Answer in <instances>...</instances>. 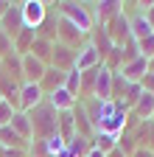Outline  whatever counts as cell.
Listing matches in <instances>:
<instances>
[{"instance_id":"cell-1","label":"cell","mask_w":154,"mask_h":157,"mask_svg":"<svg viewBox=\"0 0 154 157\" xmlns=\"http://www.w3.org/2000/svg\"><path fill=\"white\" fill-rule=\"evenodd\" d=\"M28 118H31V129L39 135V137H53L56 135V109L48 104V101H42L39 107H34L31 112H28Z\"/></svg>"},{"instance_id":"cell-2","label":"cell","mask_w":154,"mask_h":157,"mask_svg":"<svg viewBox=\"0 0 154 157\" xmlns=\"http://www.w3.org/2000/svg\"><path fill=\"white\" fill-rule=\"evenodd\" d=\"M59 14H62V20H67L70 25H76L84 36L92 31V11H90V3H59Z\"/></svg>"},{"instance_id":"cell-3","label":"cell","mask_w":154,"mask_h":157,"mask_svg":"<svg viewBox=\"0 0 154 157\" xmlns=\"http://www.w3.org/2000/svg\"><path fill=\"white\" fill-rule=\"evenodd\" d=\"M20 14H23V25L25 28H39L48 17V3H39V0H28V3H20Z\"/></svg>"},{"instance_id":"cell-4","label":"cell","mask_w":154,"mask_h":157,"mask_svg":"<svg viewBox=\"0 0 154 157\" xmlns=\"http://www.w3.org/2000/svg\"><path fill=\"white\" fill-rule=\"evenodd\" d=\"M25 25H23V14H20V6H11L9 3V9L0 14V31H3L11 42H14V36L20 34Z\"/></svg>"},{"instance_id":"cell-5","label":"cell","mask_w":154,"mask_h":157,"mask_svg":"<svg viewBox=\"0 0 154 157\" xmlns=\"http://www.w3.org/2000/svg\"><path fill=\"white\" fill-rule=\"evenodd\" d=\"M109 25L112 28H107V34H109V39H112V45H118V48H123L126 42H132V31H129V17L121 11L118 17H112L109 20Z\"/></svg>"},{"instance_id":"cell-6","label":"cell","mask_w":154,"mask_h":157,"mask_svg":"<svg viewBox=\"0 0 154 157\" xmlns=\"http://www.w3.org/2000/svg\"><path fill=\"white\" fill-rule=\"evenodd\" d=\"M45 101V93L39 90V84H31V82H23L20 84V109L23 112H31L34 107H39Z\"/></svg>"},{"instance_id":"cell-7","label":"cell","mask_w":154,"mask_h":157,"mask_svg":"<svg viewBox=\"0 0 154 157\" xmlns=\"http://www.w3.org/2000/svg\"><path fill=\"white\" fill-rule=\"evenodd\" d=\"M92 95L98 101H112V70L107 65H98V76H95Z\"/></svg>"},{"instance_id":"cell-8","label":"cell","mask_w":154,"mask_h":157,"mask_svg":"<svg viewBox=\"0 0 154 157\" xmlns=\"http://www.w3.org/2000/svg\"><path fill=\"white\" fill-rule=\"evenodd\" d=\"M98 65H104V62H101L98 51L92 48V42H87V45H81L79 51H76V70H79V73L92 70V67H98Z\"/></svg>"},{"instance_id":"cell-9","label":"cell","mask_w":154,"mask_h":157,"mask_svg":"<svg viewBox=\"0 0 154 157\" xmlns=\"http://www.w3.org/2000/svg\"><path fill=\"white\" fill-rule=\"evenodd\" d=\"M51 67H56V70H73L76 67V51H70V48H65L62 42H53V56H51Z\"/></svg>"},{"instance_id":"cell-10","label":"cell","mask_w":154,"mask_h":157,"mask_svg":"<svg viewBox=\"0 0 154 157\" xmlns=\"http://www.w3.org/2000/svg\"><path fill=\"white\" fill-rule=\"evenodd\" d=\"M115 73H121L129 84H140V78L148 73V59H143V56H137V59H132L129 65H123L121 70H115Z\"/></svg>"},{"instance_id":"cell-11","label":"cell","mask_w":154,"mask_h":157,"mask_svg":"<svg viewBox=\"0 0 154 157\" xmlns=\"http://www.w3.org/2000/svg\"><path fill=\"white\" fill-rule=\"evenodd\" d=\"M48 65L39 62V59H34L31 53L23 56V82H31V84H39V78L45 76Z\"/></svg>"},{"instance_id":"cell-12","label":"cell","mask_w":154,"mask_h":157,"mask_svg":"<svg viewBox=\"0 0 154 157\" xmlns=\"http://www.w3.org/2000/svg\"><path fill=\"white\" fill-rule=\"evenodd\" d=\"M56 36H62V45L70 48V51H76V48H79V42L84 39V34L76 28V25H70L67 20H62V17H59V25H56Z\"/></svg>"},{"instance_id":"cell-13","label":"cell","mask_w":154,"mask_h":157,"mask_svg":"<svg viewBox=\"0 0 154 157\" xmlns=\"http://www.w3.org/2000/svg\"><path fill=\"white\" fill-rule=\"evenodd\" d=\"M65 78H67L65 70H56V67L48 65L45 76L39 78V90H42L45 95H51V93H56V90H62V87H65Z\"/></svg>"},{"instance_id":"cell-14","label":"cell","mask_w":154,"mask_h":157,"mask_svg":"<svg viewBox=\"0 0 154 157\" xmlns=\"http://www.w3.org/2000/svg\"><path fill=\"white\" fill-rule=\"evenodd\" d=\"M56 135H59L65 143L70 137H76V115H73V109L56 112Z\"/></svg>"},{"instance_id":"cell-15","label":"cell","mask_w":154,"mask_h":157,"mask_svg":"<svg viewBox=\"0 0 154 157\" xmlns=\"http://www.w3.org/2000/svg\"><path fill=\"white\" fill-rule=\"evenodd\" d=\"M129 31H132V39H134V42H140V39H146V36L154 34L151 25H148V20H146V11H143V9L134 14V17H129Z\"/></svg>"},{"instance_id":"cell-16","label":"cell","mask_w":154,"mask_h":157,"mask_svg":"<svg viewBox=\"0 0 154 157\" xmlns=\"http://www.w3.org/2000/svg\"><path fill=\"white\" fill-rule=\"evenodd\" d=\"M0 149H14V151H25L28 140H23L11 126H0Z\"/></svg>"},{"instance_id":"cell-17","label":"cell","mask_w":154,"mask_h":157,"mask_svg":"<svg viewBox=\"0 0 154 157\" xmlns=\"http://www.w3.org/2000/svg\"><path fill=\"white\" fill-rule=\"evenodd\" d=\"M45 101H48L56 112H65V109H73V107H76V95H73V93H67V90L62 87V90H56V93L45 95Z\"/></svg>"},{"instance_id":"cell-18","label":"cell","mask_w":154,"mask_h":157,"mask_svg":"<svg viewBox=\"0 0 154 157\" xmlns=\"http://www.w3.org/2000/svg\"><path fill=\"white\" fill-rule=\"evenodd\" d=\"M132 118H140V121H151L154 118V95L151 93H143L132 107Z\"/></svg>"},{"instance_id":"cell-19","label":"cell","mask_w":154,"mask_h":157,"mask_svg":"<svg viewBox=\"0 0 154 157\" xmlns=\"http://www.w3.org/2000/svg\"><path fill=\"white\" fill-rule=\"evenodd\" d=\"M17 135L23 137V140H31V135H34V129H31V118H28V112H23V109H17L14 115H11V124H9Z\"/></svg>"},{"instance_id":"cell-20","label":"cell","mask_w":154,"mask_h":157,"mask_svg":"<svg viewBox=\"0 0 154 157\" xmlns=\"http://www.w3.org/2000/svg\"><path fill=\"white\" fill-rule=\"evenodd\" d=\"M92 48L98 51V56H101V62H107V56L112 53V39H109V34H107V28H95V42H92Z\"/></svg>"},{"instance_id":"cell-21","label":"cell","mask_w":154,"mask_h":157,"mask_svg":"<svg viewBox=\"0 0 154 157\" xmlns=\"http://www.w3.org/2000/svg\"><path fill=\"white\" fill-rule=\"evenodd\" d=\"M34 39H36V31L34 28H23L20 34L14 36V53H20V56H25L28 51H31V45H34Z\"/></svg>"},{"instance_id":"cell-22","label":"cell","mask_w":154,"mask_h":157,"mask_svg":"<svg viewBox=\"0 0 154 157\" xmlns=\"http://www.w3.org/2000/svg\"><path fill=\"white\" fill-rule=\"evenodd\" d=\"M28 53H31L34 59H39V62L51 65V56H53V42H48V39H39V36H36Z\"/></svg>"},{"instance_id":"cell-23","label":"cell","mask_w":154,"mask_h":157,"mask_svg":"<svg viewBox=\"0 0 154 157\" xmlns=\"http://www.w3.org/2000/svg\"><path fill=\"white\" fill-rule=\"evenodd\" d=\"M92 149V137H81V135H76L67 140V151L70 157H87V151Z\"/></svg>"},{"instance_id":"cell-24","label":"cell","mask_w":154,"mask_h":157,"mask_svg":"<svg viewBox=\"0 0 154 157\" xmlns=\"http://www.w3.org/2000/svg\"><path fill=\"white\" fill-rule=\"evenodd\" d=\"M121 14V3H115V0H109V3H95V17H98V23H109L112 17Z\"/></svg>"},{"instance_id":"cell-25","label":"cell","mask_w":154,"mask_h":157,"mask_svg":"<svg viewBox=\"0 0 154 157\" xmlns=\"http://www.w3.org/2000/svg\"><path fill=\"white\" fill-rule=\"evenodd\" d=\"M129 90V82L121 76V73H112V101H121Z\"/></svg>"},{"instance_id":"cell-26","label":"cell","mask_w":154,"mask_h":157,"mask_svg":"<svg viewBox=\"0 0 154 157\" xmlns=\"http://www.w3.org/2000/svg\"><path fill=\"white\" fill-rule=\"evenodd\" d=\"M92 146L101 149V151L107 154V151H112L115 146H118V140H115V137H109V135H104V132H95V135H92Z\"/></svg>"},{"instance_id":"cell-27","label":"cell","mask_w":154,"mask_h":157,"mask_svg":"<svg viewBox=\"0 0 154 157\" xmlns=\"http://www.w3.org/2000/svg\"><path fill=\"white\" fill-rule=\"evenodd\" d=\"M65 90L67 93H73V95H79L81 93V73L79 70H67V78H65Z\"/></svg>"},{"instance_id":"cell-28","label":"cell","mask_w":154,"mask_h":157,"mask_svg":"<svg viewBox=\"0 0 154 157\" xmlns=\"http://www.w3.org/2000/svg\"><path fill=\"white\" fill-rule=\"evenodd\" d=\"M137 51H140L143 59H154V34L146 36V39H140V42H137Z\"/></svg>"},{"instance_id":"cell-29","label":"cell","mask_w":154,"mask_h":157,"mask_svg":"<svg viewBox=\"0 0 154 157\" xmlns=\"http://www.w3.org/2000/svg\"><path fill=\"white\" fill-rule=\"evenodd\" d=\"M143 95V87L140 84H129V90H126V95H123V104L126 107H134V101Z\"/></svg>"},{"instance_id":"cell-30","label":"cell","mask_w":154,"mask_h":157,"mask_svg":"<svg viewBox=\"0 0 154 157\" xmlns=\"http://www.w3.org/2000/svg\"><path fill=\"white\" fill-rule=\"evenodd\" d=\"M95 76H98V67H92V70H84V73H81V90H84V93L95 87Z\"/></svg>"},{"instance_id":"cell-31","label":"cell","mask_w":154,"mask_h":157,"mask_svg":"<svg viewBox=\"0 0 154 157\" xmlns=\"http://www.w3.org/2000/svg\"><path fill=\"white\" fill-rule=\"evenodd\" d=\"M17 109L9 104V101H3V104H0V126H9L11 124V115H14Z\"/></svg>"},{"instance_id":"cell-32","label":"cell","mask_w":154,"mask_h":157,"mask_svg":"<svg viewBox=\"0 0 154 157\" xmlns=\"http://www.w3.org/2000/svg\"><path fill=\"white\" fill-rule=\"evenodd\" d=\"M140 87H143V93H151L154 95V73H146L140 78Z\"/></svg>"},{"instance_id":"cell-33","label":"cell","mask_w":154,"mask_h":157,"mask_svg":"<svg viewBox=\"0 0 154 157\" xmlns=\"http://www.w3.org/2000/svg\"><path fill=\"white\" fill-rule=\"evenodd\" d=\"M143 11H146V20H148V25H151V31H154V3H148V6H146Z\"/></svg>"},{"instance_id":"cell-34","label":"cell","mask_w":154,"mask_h":157,"mask_svg":"<svg viewBox=\"0 0 154 157\" xmlns=\"http://www.w3.org/2000/svg\"><path fill=\"white\" fill-rule=\"evenodd\" d=\"M132 157H154V151H148V149H143V146H137L132 151Z\"/></svg>"},{"instance_id":"cell-35","label":"cell","mask_w":154,"mask_h":157,"mask_svg":"<svg viewBox=\"0 0 154 157\" xmlns=\"http://www.w3.org/2000/svg\"><path fill=\"white\" fill-rule=\"evenodd\" d=\"M107 157H129V154H126V151H121L118 146H115L112 151H107Z\"/></svg>"},{"instance_id":"cell-36","label":"cell","mask_w":154,"mask_h":157,"mask_svg":"<svg viewBox=\"0 0 154 157\" xmlns=\"http://www.w3.org/2000/svg\"><path fill=\"white\" fill-rule=\"evenodd\" d=\"M87 157H107V154H104V151H101V149H95V146H92V149H90V151H87Z\"/></svg>"},{"instance_id":"cell-37","label":"cell","mask_w":154,"mask_h":157,"mask_svg":"<svg viewBox=\"0 0 154 157\" xmlns=\"http://www.w3.org/2000/svg\"><path fill=\"white\" fill-rule=\"evenodd\" d=\"M148 73H154V59H148Z\"/></svg>"},{"instance_id":"cell-38","label":"cell","mask_w":154,"mask_h":157,"mask_svg":"<svg viewBox=\"0 0 154 157\" xmlns=\"http://www.w3.org/2000/svg\"><path fill=\"white\" fill-rule=\"evenodd\" d=\"M6 9H9V3H0V14H3V11H6Z\"/></svg>"},{"instance_id":"cell-39","label":"cell","mask_w":154,"mask_h":157,"mask_svg":"<svg viewBox=\"0 0 154 157\" xmlns=\"http://www.w3.org/2000/svg\"><path fill=\"white\" fill-rule=\"evenodd\" d=\"M0 104H3V95H0Z\"/></svg>"},{"instance_id":"cell-40","label":"cell","mask_w":154,"mask_h":157,"mask_svg":"<svg viewBox=\"0 0 154 157\" xmlns=\"http://www.w3.org/2000/svg\"><path fill=\"white\" fill-rule=\"evenodd\" d=\"M151 121H154V118H151Z\"/></svg>"}]
</instances>
